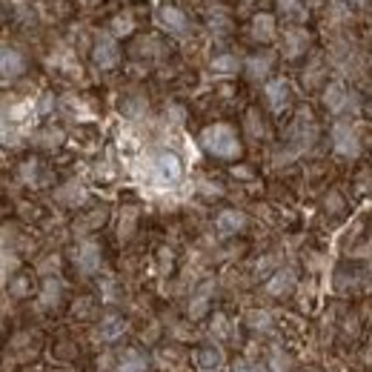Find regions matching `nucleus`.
<instances>
[{
	"label": "nucleus",
	"mask_w": 372,
	"mask_h": 372,
	"mask_svg": "<svg viewBox=\"0 0 372 372\" xmlns=\"http://www.w3.org/2000/svg\"><path fill=\"white\" fill-rule=\"evenodd\" d=\"M201 146L215 155L221 160H235L241 158V141H238V132L232 129L229 124H212L201 132Z\"/></svg>",
	"instance_id": "obj_1"
},
{
	"label": "nucleus",
	"mask_w": 372,
	"mask_h": 372,
	"mask_svg": "<svg viewBox=\"0 0 372 372\" xmlns=\"http://www.w3.org/2000/svg\"><path fill=\"white\" fill-rule=\"evenodd\" d=\"M149 175L160 186H175L183 178V164H180V158L175 152H158L149 160Z\"/></svg>",
	"instance_id": "obj_2"
},
{
	"label": "nucleus",
	"mask_w": 372,
	"mask_h": 372,
	"mask_svg": "<svg viewBox=\"0 0 372 372\" xmlns=\"http://www.w3.org/2000/svg\"><path fill=\"white\" fill-rule=\"evenodd\" d=\"M92 60H95L98 69H115L121 63V46L118 37L112 32H101L95 37V46H92Z\"/></svg>",
	"instance_id": "obj_3"
},
{
	"label": "nucleus",
	"mask_w": 372,
	"mask_h": 372,
	"mask_svg": "<svg viewBox=\"0 0 372 372\" xmlns=\"http://www.w3.org/2000/svg\"><path fill=\"white\" fill-rule=\"evenodd\" d=\"M332 149L341 158H355L361 152V141H358V132L353 129V124L341 121L332 126Z\"/></svg>",
	"instance_id": "obj_4"
},
{
	"label": "nucleus",
	"mask_w": 372,
	"mask_h": 372,
	"mask_svg": "<svg viewBox=\"0 0 372 372\" xmlns=\"http://www.w3.org/2000/svg\"><path fill=\"white\" fill-rule=\"evenodd\" d=\"M23 72H26V58H23V52L9 43H0V78L15 81Z\"/></svg>",
	"instance_id": "obj_5"
},
{
	"label": "nucleus",
	"mask_w": 372,
	"mask_h": 372,
	"mask_svg": "<svg viewBox=\"0 0 372 372\" xmlns=\"http://www.w3.org/2000/svg\"><path fill=\"white\" fill-rule=\"evenodd\" d=\"M155 23L169 35H186V29H189V20H186V15L178 6H160Z\"/></svg>",
	"instance_id": "obj_6"
},
{
	"label": "nucleus",
	"mask_w": 372,
	"mask_h": 372,
	"mask_svg": "<svg viewBox=\"0 0 372 372\" xmlns=\"http://www.w3.org/2000/svg\"><path fill=\"white\" fill-rule=\"evenodd\" d=\"M75 267L83 275H95L101 269V246L95 241H81L75 249Z\"/></svg>",
	"instance_id": "obj_7"
},
{
	"label": "nucleus",
	"mask_w": 372,
	"mask_h": 372,
	"mask_svg": "<svg viewBox=\"0 0 372 372\" xmlns=\"http://www.w3.org/2000/svg\"><path fill=\"white\" fill-rule=\"evenodd\" d=\"M264 98H267V103H269L272 112H284V109L289 106V98H292L289 83H287L284 78H272V81H267V86H264Z\"/></svg>",
	"instance_id": "obj_8"
},
{
	"label": "nucleus",
	"mask_w": 372,
	"mask_h": 372,
	"mask_svg": "<svg viewBox=\"0 0 372 372\" xmlns=\"http://www.w3.org/2000/svg\"><path fill=\"white\" fill-rule=\"evenodd\" d=\"M281 49H284V58L295 60L301 58L307 49H310V32L307 29H301V26H292L284 32V43H281Z\"/></svg>",
	"instance_id": "obj_9"
},
{
	"label": "nucleus",
	"mask_w": 372,
	"mask_h": 372,
	"mask_svg": "<svg viewBox=\"0 0 372 372\" xmlns=\"http://www.w3.org/2000/svg\"><path fill=\"white\" fill-rule=\"evenodd\" d=\"M350 101H353V95H350V89H346L344 83H330L327 89H323V106H327L330 112H335V115L350 109Z\"/></svg>",
	"instance_id": "obj_10"
},
{
	"label": "nucleus",
	"mask_w": 372,
	"mask_h": 372,
	"mask_svg": "<svg viewBox=\"0 0 372 372\" xmlns=\"http://www.w3.org/2000/svg\"><path fill=\"white\" fill-rule=\"evenodd\" d=\"M244 226H246V215L238 212V209H223V212L215 218V229H218V235H223V238L238 235Z\"/></svg>",
	"instance_id": "obj_11"
},
{
	"label": "nucleus",
	"mask_w": 372,
	"mask_h": 372,
	"mask_svg": "<svg viewBox=\"0 0 372 372\" xmlns=\"http://www.w3.org/2000/svg\"><path fill=\"white\" fill-rule=\"evenodd\" d=\"M249 32H252V37L258 40V43H269V40L275 37V32H278V20H275V15H267V12L255 15L252 23H249Z\"/></svg>",
	"instance_id": "obj_12"
},
{
	"label": "nucleus",
	"mask_w": 372,
	"mask_h": 372,
	"mask_svg": "<svg viewBox=\"0 0 372 372\" xmlns=\"http://www.w3.org/2000/svg\"><path fill=\"white\" fill-rule=\"evenodd\" d=\"M272 63H275V58L267 55V52H261V55H249L244 60V69H246L249 81H267V75L272 72Z\"/></svg>",
	"instance_id": "obj_13"
},
{
	"label": "nucleus",
	"mask_w": 372,
	"mask_h": 372,
	"mask_svg": "<svg viewBox=\"0 0 372 372\" xmlns=\"http://www.w3.org/2000/svg\"><path fill=\"white\" fill-rule=\"evenodd\" d=\"M126 330H129V327H126V321H124L121 315H106V318L101 321V327H98V338L106 341V344H112V341L124 338Z\"/></svg>",
	"instance_id": "obj_14"
},
{
	"label": "nucleus",
	"mask_w": 372,
	"mask_h": 372,
	"mask_svg": "<svg viewBox=\"0 0 372 372\" xmlns=\"http://www.w3.org/2000/svg\"><path fill=\"white\" fill-rule=\"evenodd\" d=\"M292 137H295L301 146H310L315 141V121L310 118V112H301L298 115V121L292 126Z\"/></svg>",
	"instance_id": "obj_15"
},
{
	"label": "nucleus",
	"mask_w": 372,
	"mask_h": 372,
	"mask_svg": "<svg viewBox=\"0 0 372 372\" xmlns=\"http://www.w3.org/2000/svg\"><path fill=\"white\" fill-rule=\"evenodd\" d=\"M292 287H295V272H292V269H278V272L269 278V281H267V292L275 295V298L287 295Z\"/></svg>",
	"instance_id": "obj_16"
},
{
	"label": "nucleus",
	"mask_w": 372,
	"mask_h": 372,
	"mask_svg": "<svg viewBox=\"0 0 372 372\" xmlns=\"http://www.w3.org/2000/svg\"><path fill=\"white\" fill-rule=\"evenodd\" d=\"M60 295H63V284L58 281V278H46L43 281V287H40V307H58L60 304Z\"/></svg>",
	"instance_id": "obj_17"
},
{
	"label": "nucleus",
	"mask_w": 372,
	"mask_h": 372,
	"mask_svg": "<svg viewBox=\"0 0 372 372\" xmlns=\"http://www.w3.org/2000/svg\"><path fill=\"white\" fill-rule=\"evenodd\" d=\"M149 366L146 355L144 353H137V350H126L118 361V366H115V372H144Z\"/></svg>",
	"instance_id": "obj_18"
},
{
	"label": "nucleus",
	"mask_w": 372,
	"mask_h": 372,
	"mask_svg": "<svg viewBox=\"0 0 372 372\" xmlns=\"http://www.w3.org/2000/svg\"><path fill=\"white\" fill-rule=\"evenodd\" d=\"M209 69H212L215 75H235L238 69H241V60H238L235 55L223 52V55H215V58H212V63H209Z\"/></svg>",
	"instance_id": "obj_19"
},
{
	"label": "nucleus",
	"mask_w": 372,
	"mask_h": 372,
	"mask_svg": "<svg viewBox=\"0 0 372 372\" xmlns=\"http://www.w3.org/2000/svg\"><path fill=\"white\" fill-rule=\"evenodd\" d=\"M192 361H195V366H201V369H215V366H221L223 355H221V350H215V346H206V350H198V353L192 355Z\"/></svg>",
	"instance_id": "obj_20"
},
{
	"label": "nucleus",
	"mask_w": 372,
	"mask_h": 372,
	"mask_svg": "<svg viewBox=\"0 0 372 372\" xmlns=\"http://www.w3.org/2000/svg\"><path fill=\"white\" fill-rule=\"evenodd\" d=\"M109 32H112L115 37H126V35H132V32H135V17H132L129 12L115 15L112 23H109Z\"/></svg>",
	"instance_id": "obj_21"
},
{
	"label": "nucleus",
	"mask_w": 372,
	"mask_h": 372,
	"mask_svg": "<svg viewBox=\"0 0 372 372\" xmlns=\"http://www.w3.org/2000/svg\"><path fill=\"white\" fill-rule=\"evenodd\" d=\"M58 198H60L63 203H69V206H75V203H83V201H86V192H83V186H81V183L72 180V183H66L63 189L58 192Z\"/></svg>",
	"instance_id": "obj_22"
},
{
	"label": "nucleus",
	"mask_w": 372,
	"mask_h": 372,
	"mask_svg": "<svg viewBox=\"0 0 372 372\" xmlns=\"http://www.w3.org/2000/svg\"><path fill=\"white\" fill-rule=\"evenodd\" d=\"M60 141H63V132L60 129H43L37 135V144H43V146H58Z\"/></svg>",
	"instance_id": "obj_23"
},
{
	"label": "nucleus",
	"mask_w": 372,
	"mask_h": 372,
	"mask_svg": "<svg viewBox=\"0 0 372 372\" xmlns=\"http://www.w3.org/2000/svg\"><path fill=\"white\" fill-rule=\"evenodd\" d=\"M135 218H137V212H135V209H124V212H121V238H126L129 235V232L135 229Z\"/></svg>",
	"instance_id": "obj_24"
},
{
	"label": "nucleus",
	"mask_w": 372,
	"mask_h": 372,
	"mask_svg": "<svg viewBox=\"0 0 372 372\" xmlns=\"http://www.w3.org/2000/svg\"><path fill=\"white\" fill-rule=\"evenodd\" d=\"M206 304H209V295L203 292L201 298H195L192 304H189V315H192V318H201V315L206 312Z\"/></svg>",
	"instance_id": "obj_25"
},
{
	"label": "nucleus",
	"mask_w": 372,
	"mask_h": 372,
	"mask_svg": "<svg viewBox=\"0 0 372 372\" xmlns=\"http://www.w3.org/2000/svg\"><path fill=\"white\" fill-rule=\"evenodd\" d=\"M246 126H249L252 137H261V135H264V126H261V121H258V112H255V109L246 115Z\"/></svg>",
	"instance_id": "obj_26"
},
{
	"label": "nucleus",
	"mask_w": 372,
	"mask_h": 372,
	"mask_svg": "<svg viewBox=\"0 0 372 372\" xmlns=\"http://www.w3.org/2000/svg\"><path fill=\"white\" fill-rule=\"evenodd\" d=\"M249 327H255V330H267L269 327V315L267 312H249Z\"/></svg>",
	"instance_id": "obj_27"
},
{
	"label": "nucleus",
	"mask_w": 372,
	"mask_h": 372,
	"mask_svg": "<svg viewBox=\"0 0 372 372\" xmlns=\"http://www.w3.org/2000/svg\"><path fill=\"white\" fill-rule=\"evenodd\" d=\"M321 72H323V63L318 60V63H315V69L310 66V69H307V72H304V83H307V86L318 83V81H321Z\"/></svg>",
	"instance_id": "obj_28"
},
{
	"label": "nucleus",
	"mask_w": 372,
	"mask_h": 372,
	"mask_svg": "<svg viewBox=\"0 0 372 372\" xmlns=\"http://www.w3.org/2000/svg\"><path fill=\"white\" fill-rule=\"evenodd\" d=\"M301 3H304V0H278V9L287 12V15H292V12L301 9Z\"/></svg>",
	"instance_id": "obj_29"
},
{
	"label": "nucleus",
	"mask_w": 372,
	"mask_h": 372,
	"mask_svg": "<svg viewBox=\"0 0 372 372\" xmlns=\"http://www.w3.org/2000/svg\"><path fill=\"white\" fill-rule=\"evenodd\" d=\"M272 372H287V358L281 353H272Z\"/></svg>",
	"instance_id": "obj_30"
},
{
	"label": "nucleus",
	"mask_w": 372,
	"mask_h": 372,
	"mask_svg": "<svg viewBox=\"0 0 372 372\" xmlns=\"http://www.w3.org/2000/svg\"><path fill=\"white\" fill-rule=\"evenodd\" d=\"M3 141H9V118L0 115V144H3Z\"/></svg>",
	"instance_id": "obj_31"
},
{
	"label": "nucleus",
	"mask_w": 372,
	"mask_h": 372,
	"mask_svg": "<svg viewBox=\"0 0 372 372\" xmlns=\"http://www.w3.org/2000/svg\"><path fill=\"white\" fill-rule=\"evenodd\" d=\"M35 109H37L40 115H46V112H49V109H52V95H43V98H40V103H37Z\"/></svg>",
	"instance_id": "obj_32"
},
{
	"label": "nucleus",
	"mask_w": 372,
	"mask_h": 372,
	"mask_svg": "<svg viewBox=\"0 0 372 372\" xmlns=\"http://www.w3.org/2000/svg\"><path fill=\"white\" fill-rule=\"evenodd\" d=\"M346 3H350V9H369L372 0H346Z\"/></svg>",
	"instance_id": "obj_33"
},
{
	"label": "nucleus",
	"mask_w": 372,
	"mask_h": 372,
	"mask_svg": "<svg viewBox=\"0 0 372 372\" xmlns=\"http://www.w3.org/2000/svg\"><path fill=\"white\" fill-rule=\"evenodd\" d=\"M12 289H15V295H26V278H17Z\"/></svg>",
	"instance_id": "obj_34"
},
{
	"label": "nucleus",
	"mask_w": 372,
	"mask_h": 372,
	"mask_svg": "<svg viewBox=\"0 0 372 372\" xmlns=\"http://www.w3.org/2000/svg\"><path fill=\"white\" fill-rule=\"evenodd\" d=\"M212 29H229V20L226 17H212Z\"/></svg>",
	"instance_id": "obj_35"
},
{
	"label": "nucleus",
	"mask_w": 372,
	"mask_h": 372,
	"mask_svg": "<svg viewBox=\"0 0 372 372\" xmlns=\"http://www.w3.org/2000/svg\"><path fill=\"white\" fill-rule=\"evenodd\" d=\"M232 372H261V369H258V366H252V364H238Z\"/></svg>",
	"instance_id": "obj_36"
},
{
	"label": "nucleus",
	"mask_w": 372,
	"mask_h": 372,
	"mask_svg": "<svg viewBox=\"0 0 372 372\" xmlns=\"http://www.w3.org/2000/svg\"><path fill=\"white\" fill-rule=\"evenodd\" d=\"M323 3V0H307V6H312V9H318Z\"/></svg>",
	"instance_id": "obj_37"
}]
</instances>
